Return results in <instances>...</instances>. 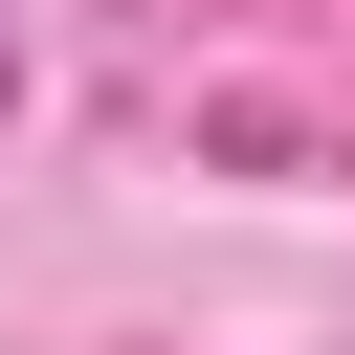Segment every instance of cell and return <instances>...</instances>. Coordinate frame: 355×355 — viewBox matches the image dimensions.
Instances as JSON below:
<instances>
[{
  "label": "cell",
  "mask_w": 355,
  "mask_h": 355,
  "mask_svg": "<svg viewBox=\"0 0 355 355\" xmlns=\"http://www.w3.org/2000/svg\"><path fill=\"white\" fill-rule=\"evenodd\" d=\"M0 89H22V67H0Z\"/></svg>",
  "instance_id": "1"
}]
</instances>
